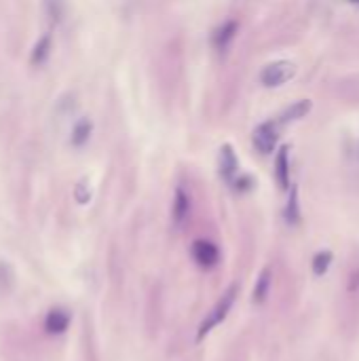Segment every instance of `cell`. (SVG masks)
<instances>
[{"label": "cell", "instance_id": "5bb4252c", "mask_svg": "<svg viewBox=\"0 0 359 361\" xmlns=\"http://www.w3.org/2000/svg\"><path fill=\"white\" fill-rule=\"evenodd\" d=\"M347 292H349V294H358L359 292V267H355V269L349 273V279H347Z\"/></svg>", "mask_w": 359, "mask_h": 361}, {"label": "cell", "instance_id": "3957f363", "mask_svg": "<svg viewBox=\"0 0 359 361\" xmlns=\"http://www.w3.org/2000/svg\"><path fill=\"white\" fill-rule=\"evenodd\" d=\"M190 256L195 264L203 271H212L220 264V250L209 239H195L190 245Z\"/></svg>", "mask_w": 359, "mask_h": 361}, {"label": "cell", "instance_id": "9c48e42d", "mask_svg": "<svg viewBox=\"0 0 359 361\" xmlns=\"http://www.w3.org/2000/svg\"><path fill=\"white\" fill-rule=\"evenodd\" d=\"M70 326V313H66L63 309H53L49 311L47 319H44V330L49 334H63Z\"/></svg>", "mask_w": 359, "mask_h": 361}, {"label": "cell", "instance_id": "5b68a950", "mask_svg": "<svg viewBox=\"0 0 359 361\" xmlns=\"http://www.w3.org/2000/svg\"><path fill=\"white\" fill-rule=\"evenodd\" d=\"M188 216H190V197L182 186H178L176 197H174V205H171V220H174L176 228L184 226Z\"/></svg>", "mask_w": 359, "mask_h": 361}, {"label": "cell", "instance_id": "ba28073f", "mask_svg": "<svg viewBox=\"0 0 359 361\" xmlns=\"http://www.w3.org/2000/svg\"><path fill=\"white\" fill-rule=\"evenodd\" d=\"M271 286H273V269L271 267H264L260 271L258 279H256V286H254V292H252V302L254 305H262L269 298Z\"/></svg>", "mask_w": 359, "mask_h": 361}, {"label": "cell", "instance_id": "7a4b0ae2", "mask_svg": "<svg viewBox=\"0 0 359 361\" xmlns=\"http://www.w3.org/2000/svg\"><path fill=\"white\" fill-rule=\"evenodd\" d=\"M298 68L294 61H288V59H279V61H273L269 66L262 68L260 72V80L264 87L269 89H275V87H284L286 82H290L294 76H296Z\"/></svg>", "mask_w": 359, "mask_h": 361}, {"label": "cell", "instance_id": "8fae6325", "mask_svg": "<svg viewBox=\"0 0 359 361\" xmlns=\"http://www.w3.org/2000/svg\"><path fill=\"white\" fill-rule=\"evenodd\" d=\"M290 197H288V203H286V209H284V218L288 224L296 226L300 222V203H298V186H290Z\"/></svg>", "mask_w": 359, "mask_h": 361}, {"label": "cell", "instance_id": "9a60e30c", "mask_svg": "<svg viewBox=\"0 0 359 361\" xmlns=\"http://www.w3.org/2000/svg\"><path fill=\"white\" fill-rule=\"evenodd\" d=\"M353 2H359V0H353Z\"/></svg>", "mask_w": 359, "mask_h": 361}, {"label": "cell", "instance_id": "6da1fadb", "mask_svg": "<svg viewBox=\"0 0 359 361\" xmlns=\"http://www.w3.org/2000/svg\"><path fill=\"white\" fill-rule=\"evenodd\" d=\"M237 296H239V286H237V283L229 286V290L218 298V302L214 305V309H212V311L205 315V319L201 322V326H199V330H197V343L205 341V338H207V336H209V334L229 317V313H231V309H233Z\"/></svg>", "mask_w": 359, "mask_h": 361}, {"label": "cell", "instance_id": "52a82bcc", "mask_svg": "<svg viewBox=\"0 0 359 361\" xmlns=\"http://www.w3.org/2000/svg\"><path fill=\"white\" fill-rule=\"evenodd\" d=\"M275 178L281 190H290V148L281 146L275 159Z\"/></svg>", "mask_w": 359, "mask_h": 361}, {"label": "cell", "instance_id": "8992f818", "mask_svg": "<svg viewBox=\"0 0 359 361\" xmlns=\"http://www.w3.org/2000/svg\"><path fill=\"white\" fill-rule=\"evenodd\" d=\"M237 171H239V161L235 157V150H233L231 144H224L220 148V176L226 182H235Z\"/></svg>", "mask_w": 359, "mask_h": 361}, {"label": "cell", "instance_id": "4fadbf2b", "mask_svg": "<svg viewBox=\"0 0 359 361\" xmlns=\"http://www.w3.org/2000/svg\"><path fill=\"white\" fill-rule=\"evenodd\" d=\"M332 262H334V254H332L330 250L317 252V254L313 256V262H311V267H313V275H315V277H324V275L330 271Z\"/></svg>", "mask_w": 359, "mask_h": 361}, {"label": "cell", "instance_id": "30bf717a", "mask_svg": "<svg viewBox=\"0 0 359 361\" xmlns=\"http://www.w3.org/2000/svg\"><path fill=\"white\" fill-rule=\"evenodd\" d=\"M235 34H237V21H226V23H222V25L216 30V34H214V44H216V49H218V51H226L229 44L233 42Z\"/></svg>", "mask_w": 359, "mask_h": 361}, {"label": "cell", "instance_id": "7c38bea8", "mask_svg": "<svg viewBox=\"0 0 359 361\" xmlns=\"http://www.w3.org/2000/svg\"><path fill=\"white\" fill-rule=\"evenodd\" d=\"M311 108H313V104H311L309 99H300V102L292 104L288 110H284V114H281V123L300 121V118H305V116L311 112Z\"/></svg>", "mask_w": 359, "mask_h": 361}, {"label": "cell", "instance_id": "277c9868", "mask_svg": "<svg viewBox=\"0 0 359 361\" xmlns=\"http://www.w3.org/2000/svg\"><path fill=\"white\" fill-rule=\"evenodd\" d=\"M252 142H254V148L260 154H271L277 148V142H279V127H277V123L267 121V123L258 125L254 129V133H252Z\"/></svg>", "mask_w": 359, "mask_h": 361}]
</instances>
